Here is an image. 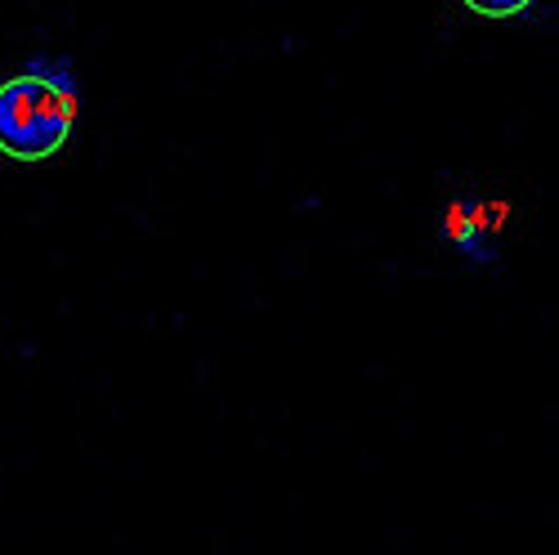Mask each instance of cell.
Here are the masks:
<instances>
[{"mask_svg":"<svg viewBox=\"0 0 559 555\" xmlns=\"http://www.w3.org/2000/svg\"><path fill=\"white\" fill-rule=\"evenodd\" d=\"M81 81L68 55H32L23 72L0 81V153L14 162H50L76 130Z\"/></svg>","mask_w":559,"mask_h":555,"instance_id":"cell-1","label":"cell"},{"mask_svg":"<svg viewBox=\"0 0 559 555\" xmlns=\"http://www.w3.org/2000/svg\"><path fill=\"white\" fill-rule=\"evenodd\" d=\"M479 215H484L479 202L461 198V202H452V211H448V220H443V234H448L465 256H484V251H479V224H484Z\"/></svg>","mask_w":559,"mask_h":555,"instance_id":"cell-2","label":"cell"},{"mask_svg":"<svg viewBox=\"0 0 559 555\" xmlns=\"http://www.w3.org/2000/svg\"><path fill=\"white\" fill-rule=\"evenodd\" d=\"M471 14H479V19H515V14H524L533 0H461Z\"/></svg>","mask_w":559,"mask_h":555,"instance_id":"cell-3","label":"cell"}]
</instances>
